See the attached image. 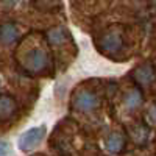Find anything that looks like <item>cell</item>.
I'll return each instance as SVG.
<instances>
[{
	"instance_id": "6da1fadb",
	"label": "cell",
	"mask_w": 156,
	"mask_h": 156,
	"mask_svg": "<svg viewBox=\"0 0 156 156\" xmlns=\"http://www.w3.org/2000/svg\"><path fill=\"white\" fill-rule=\"evenodd\" d=\"M45 133H47V126L45 125H39V126H33L27 131H23L20 136H19V140H17V145L22 151H31L34 150L41 142L44 140L45 137Z\"/></svg>"
},
{
	"instance_id": "7a4b0ae2",
	"label": "cell",
	"mask_w": 156,
	"mask_h": 156,
	"mask_svg": "<svg viewBox=\"0 0 156 156\" xmlns=\"http://www.w3.org/2000/svg\"><path fill=\"white\" fill-rule=\"evenodd\" d=\"M23 67L33 73H41L48 67V55L41 48H31L23 58Z\"/></svg>"
},
{
	"instance_id": "3957f363",
	"label": "cell",
	"mask_w": 156,
	"mask_h": 156,
	"mask_svg": "<svg viewBox=\"0 0 156 156\" xmlns=\"http://www.w3.org/2000/svg\"><path fill=\"white\" fill-rule=\"evenodd\" d=\"M98 97L90 90H81L73 97V108L81 112H90L98 106Z\"/></svg>"
},
{
	"instance_id": "277c9868",
	"label": "cell",
	"mask_w": 156,
	"mask_h": 156,
	"mask_svg": "<svg viewBox=\"0 0 156 156\" xmlns=\"http://www.w3.org/2000/svg\"><path fill=\"white\" fill-rule=\"evenodd\" d=\"M100 45L103 47V50H105L106 53H115V51L122 50L123 41H122L120 33H117V31H108L105 36L101 37Z\"/></svg>"
},
{
	"instance_id": "5b68a950",
	"label": "cell",
	"mask_w": 156,
	"mask_h": 156,
	"mask_svg": "<svg viewBox=\"0 0 156 156\" xmlns=\"http://www.w3.org/2000/svg\"><path fill=\"white\" fill-rule=\"evenodd\" d=\"M134 80L142 84V86H150L154 80H156V72L154 67L150 62H144L142 66H139L134 70Z\"/></svg>"
},
{
	"instance_id": "8992f818",
	"label": "cell",
	"mask_w": 156,
	"mask_h": 156,
	"mask_svg": "<svg viewBox=\"0 0 156 156\" xmlns=\"http://www.w3.org/2000/svg\"><path fill=\"white\" fill-rule=\"evenodd\" d=\"M105 147L109 153H120L125 147V136L120 131H114L105 139Z\"/></svg>"
},
{
	"instance_id": "52a82bcc",
	"label": "cell",
	"mask_w": 156,
	"mask_h": 156,
	"mask_svg": "<svg viewBox=\"0 0 156 156\" xmlns=\"http://www.w3.org/2000/svg\"><path fill=\"white\" fill-rule=\"evenodd\" d=\"M19 36L17 27L12 23H3L0 25V44L2 45H11L16 42Z\"/></svg>"
},
{
	"instance_id": "ba28073f",
	"label": "cell",
	"mask_w": 156,
	"mask_h": 156,
	"mask_svg": "<svg viewBox=\"0 0 156 156\" xmlns=\"http://www.w3.org/2000/svg\"><path fill=\"white\" fill-rule=\"evenodd\" d=\"M16 112V101L9 95H0V122L11 119Z\"/></svg>"
},
{
	"instance_id": "9c48e42d",
	"label": "cell",
	"mask_w": 156,
	"mask_h": 156,
	"mask_svg": "<svg viewBox=\"0 0 156 156\" xmlns=\"http://www.w3.org/2000/svg\"><path fill=\"white\" fill-rule=\"evenodd\" d=\"M69 37V31L64 27H55L47 31V41L50 42V45H62L67 41Z\"/></svg>"
},
{
	"instance_id": "30bf717a",
	"label": "cell",
	"mask_w": 156,
	"mask_h": 156,
	"mask_svg": "<svg viewBox=\"0 0 156 156\" xmlns=\"http://www.w3.org/2000/svg\"><path fill=\"white\" fill-rule=\"evenodd\" d=\"M140 103H142V92L139 89H131L129 92H126V95H125V106L129 111L139 108Z\"/></svg>"
},
{
	"instance_id": "8fae6325",
	"label": "cell",
	"mask_w": 156,
	"mask_h": 156,
	"mask_svg": "<svg viewBox=\"0 0 156 156\" xmlns=\"http://www.w3.org/2000/svg\"><path fill=\"white\" fill-rule=\"evenodd\" d=\"M131 137H133V140L136 142L137 145L145 144L147 139H148V128L144 126V125H136L131 129Z\"/></svg>"
},
{
	"instance_id": "7c38bea8",
	"label": "cell",
	"mask_w": 156,
	"mask_h": 156,
	"mask_svg": "<svg viewBox=\"0 0 156 156\" xmlns=\"http://www.w3.org/2000/svg\"><path fill=\"white\" fill-rule=\"evenodd\" d=\"M12 150H11V145L9 142L5 140V139H0V156L2 154H11Z\"/></svg>"
},
{
	"instance_id": "4fadbf2b",
	"label": "cell",
	"mask_w": 156,
	"mask_h": 156,
	"mask_svg": "<svg viewBox=\"0 0 156 156\" xmlns=\"http://www.w3.org/2000/svg\"><path fill=\"white\" fill-rule=\"evenodd\" d=\"M148 119H150V122H153V123H156V105H153L150 109H148Z\"/></svg>"
},
{
	"instance_id": "5bb4252c",
	"label": "cell",
	"mask_w": 156,
	"mask_h": 156,
	"mask_svg": "<svg viewBox=\"0 0 156 156\" xmlns=\"http://www.w3.org/2000/svg\"><path fill=\"white\" fill-rule=\"evenodd\" d=\"M2 3H3L5 6H8V8H12V6L17 3V0H2Z\"/></svg>"
},
{
	"instance_id": "9a60e30c",
	"label": "cell",
	"mask_w": 156,
	"mask_h": 156,
	"mask_svg": "<svg viewBox=\"0 0 156 156\" xmlns=\"http://www.w3.org/2000/svg\"><path fill=\"white\" fill-rule=\"evenodd\" d=\"M131 2H142V0H131Z\"/></svg>"
},
{
	"instance_id": "2e32d148",
	"label": "cell",
	"mask_w": 156,
	"mask_h": 156,
	"mask_svg": "<svg viewBox=\"0 0 156 156\" xmlns=\"http://www.w3.org/2000/svg\"><path fill=\"white\" fill-rule=\"evenodd\" d=\"M0 86H2V81H0Z\"/></svg>"
}]
</instances>
